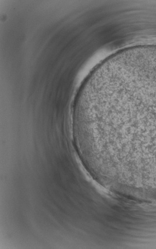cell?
Masks as SVG:
<instances>
[{
    "instance_id": "cell-1",
    "label": "cell",
    "mask_w": 156,
    "mask_h": 249,
    "mask_svg": "<svg viewBox=\"0 0 156 249\" xmlns=\"http://www.w3.org/2000/svg\"><path fill=\"white\" fill-rule=\"evenodd\" d=\"M91 136L115 149L156 157V70L121 71L93 83Z\"/></svg>"
}]
</instances>
